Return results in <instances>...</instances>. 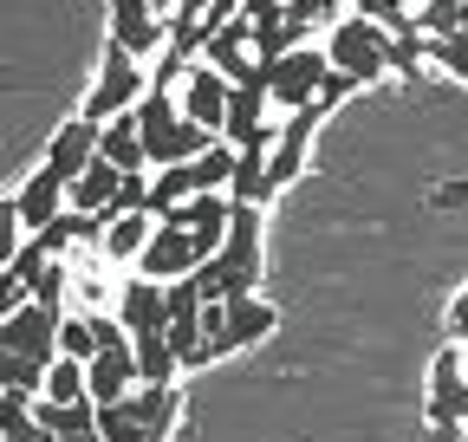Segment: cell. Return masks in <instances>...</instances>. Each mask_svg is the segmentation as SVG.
<instances>
[{
	"label": "cell",
	"mask_w": 468,
	"mask_h": 442,
	"mask_svg": "<svg viewBox=\"0 0 468 442\" xmlns=\"http://www.w3.org/2000/svg\"><path fill=\"white\" fill-rule=\"evenodd\" d=\"M176 98H183V110H189V118H196L208 137H221V131H228V98H234V79H221L208 59H196V66H189V79H183V91H176Z\"/></svg>",
	"instance_id": "13"
},
{
	"label": "cell",
	"mask_w": 468,
	"mask_h": 442,
	"mask_svg": "<svg viewBox=\"0 0 468 442\" xmlns=\"http://www.w3.org/2000/svg\"><path fill=\"white\" fill-rule=\"evenodd\" d=\"M325 79H332V52L325 46H292L267 66V98L280 110H306V104H319Z\"/></svg>",
	"instance_id": "5"
},
{
	"label": "cell",
	"mask_w": 468,
	"mask_h": 442,
	"mask_svg": "<svg viewBox=\"0 0 468 442\" xmlns=\"http://www.w3.org/2000/svg\"><path fill=\"white\" fill-rule=\"evenodd\" d=\"M66 287H72V280H66V267H58V260H46L33 280H27V293H33L39 306H66Z\"/></svg>",
	"instance_id": "25"
},
{
	"label": "cell",
	"mask_w": 468,
	"mask_h": 442,
	"mask_svg": "<svg viewBox=\"0 0 468 442\" xmlns=\"http://www.w3.org/2000/svg\"><path fill=\"white\" fill-rule=\"evenodd\" d=\"M423 442H462V429H449V423H430V429H423Z\"/></svg>",
	"instance_id": "27"
},
{
	"label": "cell",
	"mask_w": 468,
	"mask_h": 442,
	"mask_svg": "<svg viewBox=\"0 0 468 442\" xmlns=\"http://www.w3.org/2000/svg\"><path fill=\"white\" fill-rule=\"evenodd\" d=\"M430 423H449V429L468 423V345H455V339L430 364Z\"/></svg>",
	"instance_id": "11"
},
{
	"label": "cell",
	"mask_w": 468,
	"mask_h": 442,
	"mask_svg": "<svg viewBox=\"0 0 468 442\" xmlns=\"http://www.w3.org/2000/svg\"><path fill=\"white\" fill-rule=\"evenodd\" d=\"M104 163H117V170H150V150H144L137 110H124V118L104 124Z\"/></svg>",
	"instance_id": "16"
},
{
	"label": "cell",
	"mask_w": 468,
	"mask_h": 442,
	"mask_svg": "<svg viewBox=\"0 0 468 442\" xmlns=\"http://www.w3.org/2000/svg\"><path fill=\"white\" fill-rule=\"evenodd\" d=\"M137 124H144V150H150V170H176V163H189V156H202L215 137L183 110V98L176 91H156L150 85V98L137 104Z\"/></svg>",
	"instance_id": "1"
},
{
	"label": "cell",
	"mask_w": 468,
	"mask_h": 442,
	"mask_svg": "<svg viewBox=\"0 0 468 442\" xmlns=\"http://www.w3.org/2000/svg\"><path fill=\"white\" fill-rule=\"evenodd\" d=\"M208 254H202V241L183 228V221H156V235H150V247H144V260H137V273H150V280H189V273L202 267Z\"/></svg>",
	"instance_id": "8"
},
{
	"label": "cell",
	"mask_w": 468,
	"mask_h": 442,
	"mask_svg": "<svg viewBox=\"0 0 468 442\" xmlns=\"http://www.w3.org/2000/svg\"><path fill=\"white\" fill-rule=\"evenodd\" d=\"M98 352H104V319H91V312H66V325H58V358L91 364Z\"/></svg>",
	"instance_id": "19"
},
{
	"label": "cell",
	"mask_w": 468,
	"mask_h": 442,
	"mask_svg": "<svg viewBox=\"0 0 468 442\" xmlns=\"http://www.w3.org/2000/svg\"><path fill=\"white\" fill-rule=\"evenodd\" d=\"M319 118H325L319 104L286 110V124H280V137H273V150H267V170H273V183H280V189L306 170V150H313V124H319Z\"/></svg>",
	"instance_id": "14"
},
{
	"label": "cell",
	"mask_w": 468,
	"mask_h": 442,
	"mask_svg": "<svg viewBox=\"0 0 468 442\" xmlns=\"http://www.w3.org/2000/svg\"><path fill=\"white\" fill-rule=\"evenodd\" d=\"M150 7H156V14H176V7H183V0H150Z\"/></svg>",
	"instance_id": "28"
},
{
	"label": "cell",
	"mask_w": 468,
	"mask_h": 442,
	"mask_svg": "<svg viewBox=\"0 0 468 442\" xmlns=\"http://www.w3.org/2000/svg\"><path fill=\"white\" fill-rule=\"evenodd\" d=\"M33 416L52 429V442H72V436H91L98 429V404H52V397H39Z\"/></svg>",
	"instance_id": "18"
},
{
	"label": "cell",
	"mask_w": 468,
	"mask_h": 442,
	"mask_svg": "<svg viewBox=\"0 0 468 442\" xmlns=\"http://www.w3.org/2000/svg\"><path fill=\"white\" fill-rule=\"evenodd\" d=\"M273 325H280V319H273V306H267L261 293L228 300V306L208 300V339H202V352L189 358V371H196V364H221L228 352H241V345H261Z\"/></svg>",
	"instance_id": "2"
},
{
	"label": "cell",
	"mask_w": 468,
	"mask_h": 442,
	"mask_svg": "<svg viewBox=\"0 0 468 442\" xmlns=\"http://www.w3.org/2000/svg\"><path fill=\"white\" fill-rule=\"evenodd\" d=\"M66 208H72V183H66V176H52L46 163H39V170H33V176H27V183H20V189L7 195V215L20 221L27 235L52 228V221L66 215Z\"/></svg>",
	"instance_id": "9"
},
{
	"label": "cell",
	"mask_w": 468,
	"mask_h": 442,
	"mask_svg": "<svg viewBox=\"0 0 468 442\" xmlns=\"http://www.w3.org/2000/svg\"><path fill=\"white\" fill-rule=\"evenodd\" d=\"M46 397H52V404H91L85 364H79V358H52V371H46Z\"/></svg>",
	"instance_id": "20"
},
{
	"label": "cell",
	"mask_w": 468,
	"mask_h": 442,
	"mask_svg": "<svg viewBox=\"0 0 468 442\" xmlns=\"http://www.w3.org/2000/svg\"><path fill=\"white\" fill-rule=\"evenodd\" d=\"M46 371L39 358H20V352H0V391H27V397H46Z\"/></svg>",
	"instance_id": "21"
},
{
	"label": "cell",
	"mask_w": 468,
	"mask_h": 442,
	"mask_svg": "<svg viewBox=\"0 0 468 442\" xmlns=\"http://www.w3.org/2000/svg\"><path fill=\"white\" fill-rule=\"evenodd\" d=\"M117 319H124V332L144 345H163L169 339V287L150 280V273H137V280H124V293H117Z\"/></svg>",
	"instance_id": "6"
},
{
	"label": "cell",
	"mask_w": 468,
	"mask_h": 442,
	"mask_svg": "<svg viewBox=\"0 0 468 442\" xmlns=\"http://www.w3.org/2000/svg\"><path fill=\"white\" fill-rule=\"evenodd\" d=\"M436 66H449L455 79H468V33H449V39H436V52H430Z\"/></svg>",
	"instance_id": "26"
},
{
	"label": "cell",
	"mask_w": 468,
	"mask_h": 442,
	"mask_svg": "<svg viewBox=\"0 0 468 442\" xmlns=\"http://www.w3.org/2000/svg\"><path fill=\"white\" fill-rule=\"evenodd\" d=\"M98 429H104V442H150L144 423H137V410H131V397L124 404H104L98 410Z\"/></svg>",
	"instance_id": "24"
},
{
	"label": "cell",
	"mask_w": 468,
	"mask_h": 442,
	"mask_svg": "<svg viewBox=\"0 0 468 442\" xmlns=\"http://www.w3.org/2000/svg\"><path fill=\"white\" fill-rule=\"evenodd\" d=\"M390 46H397V33H390V26H378V20H365V14H345V20L332 26V39H325L332 66H338V72H351L358 85H371V79H384V72H390Z\"/></svg>",
	"instance_id": "4"
},
{
	"label": "cell",
	"mask_w": 468,
	"mask_h": 442,
	"mask_svg": "<svg viewBox=\"0 0 468 442\" xmlns=\"http://www.w3.org/2000/svg\"><path fill=\"white\" fill-rule=\"evenodd\" d=\"M156 221H163V215H150V208H137V215H111V228H104L98 254L117 260V267H137L144 247H150V235H156Z\"/></svg>",
	"instance_id": "15"
},
{
	"label": "cell",
	"mask_w": 468,
	"mask_h": 442,
	"mask_svg": "<svg viewBox=\"0 0 468 442\" xmlns=\"http://www.w3.org/2000/svg\"><path fill=\"white\" fill-rule=\"evenodd\" d=\"M58 325H66V312H58V306L27 300L20 312H7V319H0V352H20V358L52 364V358H58Z\"/></svg>",
	"instance_id": "7"
},
{
	"label": "cell",
	"mask_w": 468,
	"mask_h": 442,
	"mask_svg": "<svg viewBox=\"0 0 468 442\" xmlns=\"http://www.w3.org/2000/svg\"><path fill=\"white\" fill-rule=\"evenodd\" d=\"M228 195L234 202H273L280 195V183H273V170H267V150H241V163H234V183H228Z\"/></svg>",
	"instance_id": "17"
},
{
	"label": "cell",
	"mask_w": 468,
	"mask_h": 442,
	"mask_svg": "<svg viewBox=\"0 0 468 442\" xmlns=\"http://www.w3.org/2000/svg\"><path fill=\"white\" fill-rule=\"evenodd\" d=\"M111 7V33L124 52H137V59H163V46H169V14H156L150 0H104Z\"/></svg>",
	"instance_id": "10"
},
{
	"label": "cell",
	"mask_w": 468,
	"mask_h": 442,
	"mask_svg": "<svg viewBox=\"0 0 468 442\" xmlns=\"http://www.w3.org/2000/svg\"><path fill=\"white\" fill-rule=\"evenodd\" d=\"M417 26H423L430 39H449V33L468 26V7H462V0H423V7H417Z\"/></svg>",
	"instance_id": "23"
},
{
	"label": "cell",
	"mask_w": 468,
	"mask_h": 442,
	"mask_svg": "<svg viewBox=\"0 0 468 442\" xmlns=\"http://www.w3.org/2000/svg\"><path fill=\"white\" fill-rule=\"evenodd\" d=\"M98 156H104V124H91L85 110H79V118H66V124L52 131V143H46V170L66 176V183H79Z\"/></svg>",
	"instance_id": "12"
},
{
	"label": "cell",
	"mask_w": 468,
	"mask_h": 442,
	"mask_svg": "<svg viewBox=\"0 0 468 442\" xmlns=\"http://www.w3.org/2000/svg\"><path fill=\"white\" fill-rule=\"evenodd\" d=\"M345 7H351V14H365V20H378V26H390L397 39H403V33H423L417 14H410V0H345Z\"/></svg>",
	"instance_id": "22"
},
{
	"label": "cell",
	"mask_w": 468,
	"mask_h": 442,
	"mask_svg": "<svg viewBox=\"0 0 468 442\" xmlns=\"http://www.w3.org/2000/svg\"><path fill=\"white\" fill-rule=\"evenodd\" d=\"M150 72H144V59L137 52H124L117 39H104V72H98V85H91V98H85V118L91 124H111V118H124V110H137L144 98H150Z\"/></svg>",
	"instance_id": "3"
}]
</instances>
